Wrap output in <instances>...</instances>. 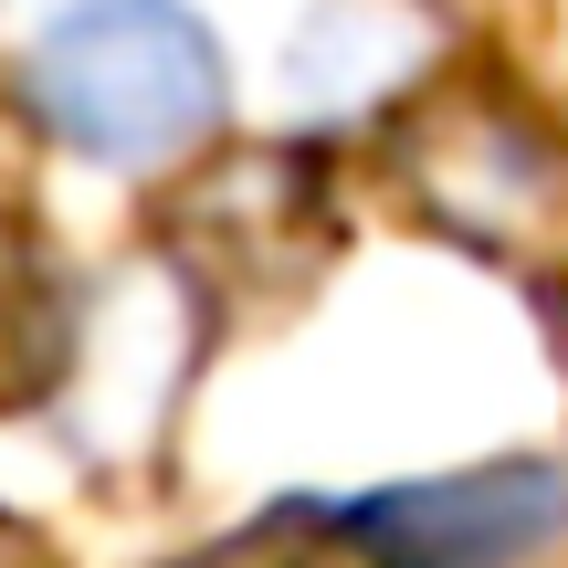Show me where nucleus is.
<instances>
[{
	"mask_svg": "<svg viewBox=\"0 0 568 568\" xmlns=\"http://www.w3.org/2000/svg\"><path fill=\"white\" fill-rule=\"evenodd\" d=\"M32 116L105 169L180 159L222 116V53L180 0H74L32 42Z\"/></svg>",
	"mask_w": 568,
	"mask_h": 568,
	"instance_id": "1",
	"label": "nucleus"
},
{
	"mask_svg": "<svg viewBox=\"0 0 568 568\" xmlns=\"http://www.w3.org/2000/svg\"><path fill=\"white\" fill-rule=\"evenodd\" d=\"M548 516H558V485L537 464H506V474H474V485L400 495L379 527H400L389 537L400 568H506L548 537Z\"/></svg>",
	"mask_w": 568,
	"mask_h": 568,
	"instance_id": "2",
	"label": "nucleus"
}]
</instances>
